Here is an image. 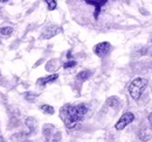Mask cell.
<instances>
[{
	"label": "cell",
	"instance_id": "9",
	"mask_svg": "<svg viewBox=\"0 0 152 142\" xmlns=\"http://www.w3.org/2000/svg\"><path fill=\"white\" fill-rule=\"evenodd\" d=\"M90 76H91V71L83 70L76 75V79H77L78 82H86V80H88V79L90 78Z\"/></svg>",
	"mask_w": 152,
	"mask_h": 142
},
{
	"label": "cell",
	"instance_id": "1",
	"mask_svg": "<svg viewBox=\"0 0 152 142\" xmlns=\"http://www.w3.org/2000/svg\"><path fill=\"white\" fill-rule=\"evenodd\" d=\"M60 115H61L63 124L66 125V127L68 129L75 128L77 124L82 121V119L80 118V115L76 111V105H72V104L64 105L60 109Z\"/></svg>",
	"mask_w": 152,
	"mask_h": 142
},
{
	"label": "cell",
	"instance_id": "14",
	"mask_svg": "<svg viewBox=\"0 0 152 142\" xmlns=\"http://www.w3.org/2000/svg\"><path fill=\"white\" fill-rule=\"evenodd\" d=\"M76 65H77L76 61H73V59H69V61H67L66 63H63V68H64V69H70V68H74Z\"/></svg>",
	"mask_w": 152,
	"mask_h": 142
},
{
	"label": "cell",
	"instance_id": "11",
	"mask_svg": "<svg viewBox=\"0 0 152 142\" xmlns=\"http://www.w3.org/2000/svg\"><path fill=\"white\" fill-rule=\"evenodd\" d=\"M13 33V27H10V26H4L0 28V35L5 36V37H8V36L12 35Z\"/></svg>",
	"mask_w": 152,
	"mask_h": 142
},
{
	"label": "cell",
	"instance_id": "6",
	"mask_svg": "<svg viewBox=\"0 0 152 142\" xmlns=\"http://www.w3.org/2000/svg\"><path fill=\"white\" fill-rule=\"evenodd\" d=\"M60 32H61L60 27H57V26H55V25L47 26V27L42 30V33H41V38H46V40H48V38H50V37H54L55 35H57Z\"/></svg>",
	"mask_w": 152,
	"mask_h": 142
},
{
	"label": "cell",
	"instance_id": "8",
	"mask_svg": "<svg viewBox=\"0 0 152 142\" xmlns=\"http://www.w3.org/2000/svg\"><path fill=\"white\" fill-rule=\"evenodd\" d=\"M76 111H77V113H78L80 118L83 120V119H84V117L87 115V113L89 112V106H88L87 104H84V103H81V104L76 105Z\"/></svg>",
	"mask_w": 152,
	"mask_h": 142
},
{
	"label": "cell",
	"instance_id": "7",
	"mask_svg": "<svg viewBox=\"0 0 152 142\" xmlns=\"http://www.w3.org/2000/svg\"><path fill=\"white\" fill-rule=\"evenodd\" d=\"M57 78H58V73H52V75H48V76H46V77L39 78L38 85L45 86V85H47V84H50V83L55 82Z\"/></svg>",
	"mask_w": 152,
	"mask_h": 142
},
{
	"label": "cell",
	"instance_id": "3",
	"mask_svg": "<svg viewBox=\"0 0 152 142\" xmlns=\"http://www.w3.org/2000/svg\"><path fill=\"white\" fill-rule=\"evenodd\" d=\"M86 6L91 7L93 8V14H94V19L97 20L102 9L107 6V4L109 2V0H81Z\"/></svg>",
	"mask_w": 152,
	"mask_h": 142
},
{
	"label": "cell",
	"instance_id": "16",
	"mask_svg": "<svg viewBox=\"0 0 152 142\" xmlns=\"http://www.w3.org/2000/svg\"><path fill=\"white\" fill-rule=\"evenodd\" d=\"M8 1H10V0H0L1 4H6V2H8Z\"/></svg>",
	"mask_w": 152,
	"mask_h": 142
},
{
	"label": "cell",
	"instance_id": "12",
	"mask_svg": "<svg viewBox=\"0 0 152 142\" xmlns=\"http://www.w3.org/2000/svg\"><path fill=\"white\" fill-rule=\"evenodd\" d=\"M53 130H54V126H52V125H45V127L42 129V132H43V134H45L46 138H49L52 135V132Z\"/></svg>",
	"mask_w": 152,
	"mask_h": 142
},
{
	"label": "cell",
	"instance_id": "15",
	"mask_svg": "<svg viewBox=\"0 0 152 142\" xmlns=\"http://www.w3.org/2000/svg\"><path fill=\"white\" fill-rule=\"evenodd\" d=\"M149 124H150L151 129H152V113H150V115H149Z\"/></svg>",
	"mask_w": 152,
	"mask_h": 142
},
{
	"label": "cell",
	"instance_id": "10",
	"mask_svg": "<svg viewBox=\"0 0 152 142\" xmlns=\"http://www.w3.org/2000/svg\"><path fill=\"white\" fill-rule=\"evenodd\" d=\"M40 108V111L42 112V113H45V114H48V115H53L54 113H55V109H54V107L50 106V105H47V104H43V105H41V106L39 107Z\"/></svg>",
	"mask_w": 152,
	"mask_h": 142
},
{
	"label": "cell",
	"instance_id": "13",
	"mask_svg": "<svg viewBox=\"0 0 152 142\" xmlns=\"http://www.w3.org/2000/svg\"><path fill=\"white\" fill-rule=\"evenodd\" d=\"M45 2H46L47 8H48L49 11H54V9H56V7H57L56 0H45Z\"/></svg>",
	"mask_w": 152,
	"mask_h": 142
},
{
	"label": "cell",
	"instance_id": "2",
	"mask_svg": "<svg viewBox=\"0 0 152 142\" xmlns=\"http://www.w3.org/2000/svg\"><path fill=\"white\" fill-rule=\"evenodd\" d=\"M148 85H149L148 79H145L143 77L134 78L132 82L130 83L129 90H128L130 97L132 98L133 100H136V101L139 100L140 97H142V94H143V92H144V90L148 88Z\"/></svg>",
	"mask_w": 152,
	"mask_h": 142
},
{
	"label": "cell",
	"instance_id": "4",
	"mask_svg": "<svg viewBox=\"0 0 152 142\" xmlns=\"http://www.w3.org/2000/svg\"><path fill=\"white\" fill-rule=\"evenodd\" d=\"M133 120H134V114L132 112H125L115 125L116 130H123L125 127H128L131 122H133Z\"/></svg>",
	"mask_w": 152,
	"mask_h": 142
},
{
	"label": "cell",
	"instance_id": "5",
	"mask_svg": "<svg viewBox=\"0 0 152 142\" xmlns=\"http://www.w3.org/2000/svg\"><path fill=\"white\" fill-rule=\"evenodd\" d=\"M111 49V44L109 42H99L94 47V54L97 57H104L107 56Z\"/></svg>",
	"mask_w": 152,
	"mask_h": 142
}]
</instances>
